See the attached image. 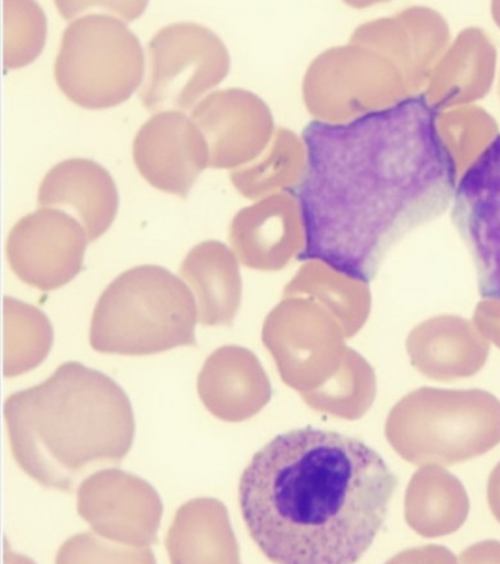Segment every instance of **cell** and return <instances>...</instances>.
Here are the masks:
<instances>
[{
	"label": "cell",
	"mask_w": 500,
	"mask_h": 564,
	"mask_svg": "<svg viewBox=\"0 0 500 564\" xmlns=\"http://www.w3.org/2000/svg\"><path fill=\"white\" fill-rule=\"evenodd\" d=\"M306 163L293 195L303 229L300 260L369 284L404 235L442 216L455 195L457 163L424 97L348 123L303 131Z\"/></svg>",
	"instance_id": "6da1fadb"
},
{
	"label": "cell",
	"mask_w": 500,
	"mask_h": 564,
	"mask_svg": "<svg viewBox=\"0 0 500 564\" xmlns=\"http://www.w3.org/2000/svg\"><path fill=\"white\" fill-rule=\"evenodd\" d=\"M398 480L371 446L335 431H287L254 454L239 506L271 562L351 564L384 527Z\"/></svg>",
	"instance_id": "7a4b0ae2"
},
{
	"label": "cell",
	"mask_w": 500,
	"mask_h": 564,
	"mask_svg": "<svg viewBox=\"0 0 500 564\" xmlns=\"http://www.w3.org/2000/svg\"><path fill=\"white\" fill-rule=\"evenodd\" d=\"M4 414L15 462L44 488L65 492L91 469L119 465L137 430L119 383L79 362L12 394Z\"/></svg>",
	"instance_id": "3957f363"
},
{
	"label": "cell",
	"mask_w": 500,
	"mask_h": 564,
	"mask_svg": "<svg viewBox=\"0 0 500 564\" xmlns=\"http://www.w3.org/2000/svg\"><path fill=\"white\" fill-rule=\"evenodd\" d=\"M197 304L185 282L161 265L123 272L94 311L91 347L123 356L195 346Z\"/></svg>",
	"instance_id": "277c9868"
},
{
	"label": "cell",
	"mask_w": 500,
	"mask_h": 564,
	"mask_svg": "<svg viewBox=\"0 0 500 564\" xmlns=\"http://www.w3.org/2000/svg\"><path fill=\"white\" fill-rule=\"evenodd\" d=\"M142 44L127 23L93 13L65 30L54 77L65 96L86 109H107L129 100L143 82Z\"/></svg>",
	"instance_id": "5b68a950"
},
{
	"label": "cell",
	"mask_w": 500,
	"mask_h": 564,
	"mask_svg": "<svg viewBox=\"0 0 500 564\" xmlns=\"http://www.w3.org/2000/svg\"><path fill=\"white\" fill-rule=\"evenodd\" d=\"M148 50L150 74L139 97L151 112L187 111L229 73L220 36L197 22L163 28Z\"/></svg>",
	"instance_id": "8992f818"
},
{
	"label": "cell",
	"mask_w": 500,
	"mask_h": 564,
	"mask_svg": "<svg viewBox=\"0 0 500 564\" xmlns=\"http://www.w3.org/2000/svg\"><path fill=\"white\" fill-rule=\"evenodd\" d=\"M452 219L472 256L480 295L500 301V134L459 178Z\"/></svg>",
	"instance_id": "52a82bcc"
},
{
	"label": "cell",
	"mask_w": 500,
	"mask_h": 564,
	"mask_svg": "<svg viewBox=\"0 0 500 564\" xmlns=\"http://www.w3.org/2000/svg\"><path fill=\"white\" fill-rule=\"evenodd\" d=\"M90 240L85 227L64 210L42 208L22 217L7 241L11 269L23 282L57 289L83 269Z\"/></svg>",
	"instance_id": "ba28073f"
},
{
	"label": "cell",
	"mask_w": 500,
	"mask_h": 564,
	"mask_svg": "<svg viewBox=\"0 0 500 564\" xmlns=\"http://www.w3.org/2000/svg\"><path fill=\"white\" fill-rule=\"evenodd\" d=\"M132 156L148 184L182 198L209 166V147L198 124L174 111L159 112L140 128Z\"/></svg>",
	"instance_id": "9c48e42d"
},
{
	"label": "cell",
	"mask_w": 500,
	"mask_h": 564,
	"mask_svg": "<svg viewBox=\"0 0 500 564\" xmlns=\"http://www.w3.org/2000/svg\"><path fill=\"white\" fill-rule=\"evenodd\" d=\"M42 207L73 210L80 219L90 242L105 235L119 210V192L113 177L99 163L73 159L54 166L39 187Z\"/></svg>",
	"instance_id": "30bf717a"
},
{
	"label": "cell",
	"mask_w": 500,
	"mask_h": 564,
	"mask_svg": "<svg viewBox=\"0 0 500 564\" xmlns=\"http://www.w3.org/2000/svg\"><path fill=\"white\" fill-rule=\"evenodd\" d=\"M192 120L207 140L210 169H236L252 159L262 145L261 109L248 93H210L194 107Z\"/></svg>",
	"instance_id": "8fae6325"
},
{
	"label": "cell",
	"mask_w": 500,
	"mask_h": 564,
	"mask_svg": "<svg viewBox=\"0 0 500 564\" xmlns=\"http://www.w3.org/2000/svg\"><path fill=\"white\" fill-rule=\"evenodd\" d=\"M295 224H302L298 203L294 195H281L241 209L232 219L230 242L249 268L278 269L293 253Z\"/></svg>",
	"instance_id": "7c38bea8"
},
{
	"label": "cell",
	"mask_w": 500,
	"mask_h": 564,
	"mask_svg": "<svg viewBox=\"0 0 500 564\" xmlns=\"http://www.w3.org/2000/svg\"><path fill=\"white\" fill-rule=\"evenodd\" d=\"M199 297L200 319L206 325L230 323L240 300V273L236 256L221 241L195 246L180 269Z\"/></svg>",
	"instance_id": "4fadbf2b"
},
{
	"label": "cell",
	"mask_w": 500,
	"mask_h": 564,
	"mask_svg": "<svg viewBox=\"0 0 500 564\" xmlns=\"http://www.w3.org/2000/svg\"><path fill=\"white\" fill-rule=\"evenodd\" d=\"M264 379L254 359L243 349L224 348L207 360L199 379L203 402L216 416L232 419L262 401Z\"/></svg>",
	"instance_id": "5bb4252c"
},
{
	"label": "cell",
	"mask_w": 500,
	"mask_h": 564,
	"mask_svg": "<svg viewBox=\"0 0 500 564\" xmlns=\"http://www.w3.org/2000/svg\"><path fill=\"white\" fill-rule=\"evenodd\" d=\"M46 41L42 7L30 0L3 2V61L7 69L22 68L41 56Z\"/></svg>",
	"instance_id": "9a60e30c"
},
{
	"label": "cell",
	"mask_w": 500,
	"mask_h": 564,
	"mask_svg": "<svg viewBox=\"0 0 500 564\" xmlns=\"http://www.w3.org/2000/svg\"><path fill=\"white\" fill-rule=\"evenodd\" d=\"M478 321L483 332L500 347V301L482 303L479 308Z\"/></svg>",
	"instance_id": "2e32d148"
},
{
	"label": "cell",
	"mask_w": 500,
	"mask_h": 564,
	"mask_svg": "<svg viewBox=\"0 0 500 564\" xmlns=\"http://www.w3.org/2000/svg\"><path fill=\"white\" fill-rule=\"evenodd\" d=\"M494 496H496V506H497V511H498V514L500 517V471L498 473V477H497V482H496V492H494Z\"/></svg>",
	"instance_id": "e0dca14e"
}]
</instances>
